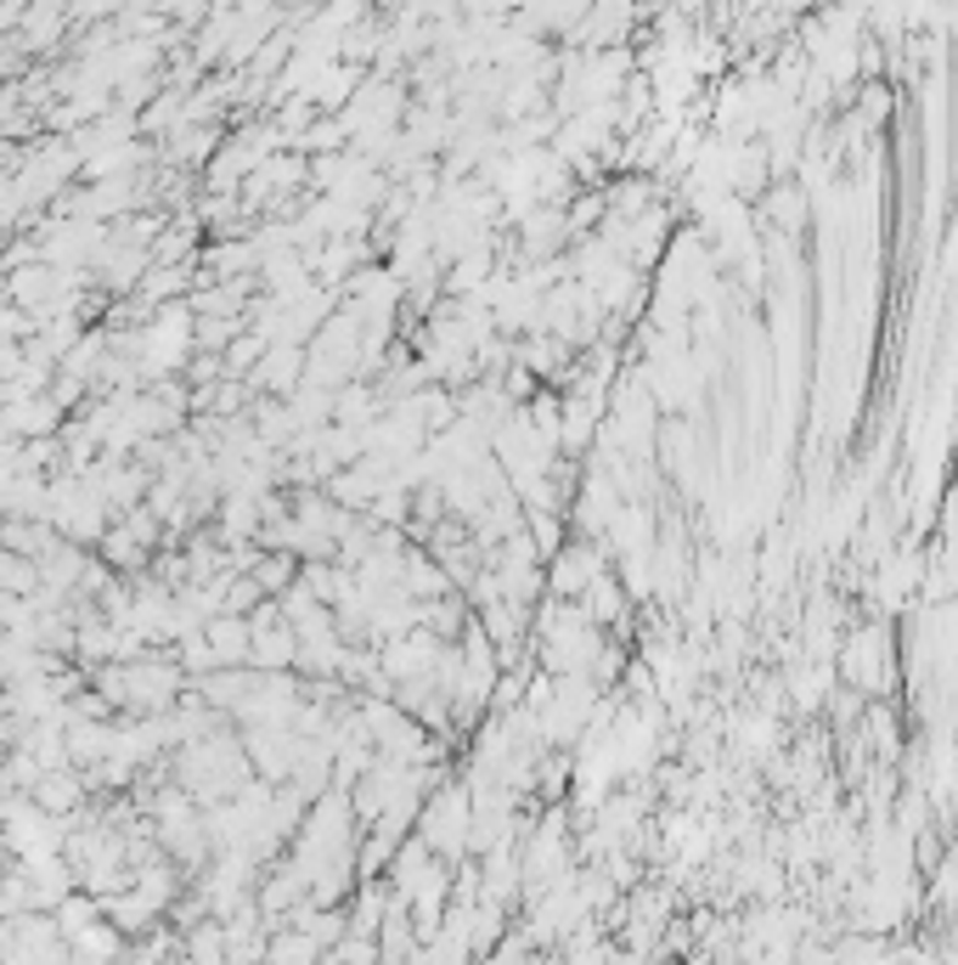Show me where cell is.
I'll return each instance as SVG.
<instances>
[{
    "label": "cell",
    "instance_id": "3",
    "mask_svg": "<svg viewBox=\"0 0 958 965\" xmlns=\"http://www.w3.org/2000/svg\"><path fill=\"white\" fill-rule=\"evenodd\" d=\"M34 576H39V565H28V559H18V554H0V588L28 593V588H34Z\"/></svg>",
    "mask_w": 958,
    "mask_h": 965
},
{
    "label": "cell",
    "instance_id": "4",
    "mask_svg": "<svg viewBox=\"0 0 958 965\" xmlns=\"http://www.w3.org/2000/svg\"><path fill=\"white\" fill-rule=\"evenodd\" d=\"M558 644H570V615H558ZM575 644H581L575 655L586 661V655H592V649H586V622H575Z\"/></svg>",
    "mask_w": 958,
    "mask_h": 965
},
{
    "label": "cell",
    "instance_id": "1",
    "mask_svg": "<svg viewBox=\"0 0 958 965\" xmlns=\"http://www.w3.org/2000/svg\"><path fill=\"white\" fill-rule=\"evenodd\" d=\"M592 576H597L592 554H586V548H575V554L564 548V554H558V565H552V588H558V593H581Z\"/></svg>",
    "mask_w": 958,
    "mask_h": 965
},
{
    "label": "cell",
    "instance_id": "5",
    "mask_svg": "<svg viewBox=\"0 0 958 965\" xmlns=\"http://www.w3.org/2000/svg\"><path fill=\"white\" fill-rule=\"evenodd\" d=\"M0 915H7V909H0Z\"/></svg>",
    "mask_w": 958,
    "mask_h": 965
},
{
    "label": "cell",
    "instance_id": "2",
    "mask_svg": "<svg viewBox=\"0 0 958 965\" xmlns=\"http://www.w3.org/2000/svg\"><path fill=\"white\" fill-rule=\"evenodd\" d=\"M28 802H39L46 814H68V807L79 802V785H73L68 774H39L34 791H28Z\"/></svg>",
    "mask_w": 958,
    "mask_h": 965
}]
</instances>
